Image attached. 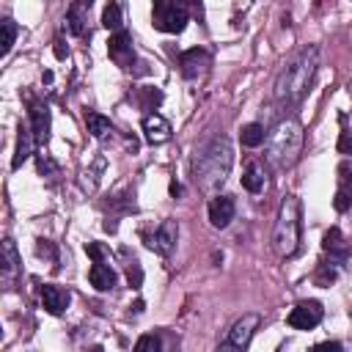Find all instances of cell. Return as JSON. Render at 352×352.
Listing matches in <instances>:
<instances>
[{
  "instance_id": "cell-1",
  "label": "cell",
  "mask_w": 352,
  "mask_h": 352,
  "mask_svg": "<svg viewBox=\"0 0 352 352\" xmlns=\"http://www.w3.org/2000/svg\"><path fill=\"white\" fill-rule=\"evenodd\" d=\"M316 66H319V50L316 47H305L300 50L289 63L286 69L278 74V82H275V99L278 102H286V104H294L300 102L314 77H316Z\"/></svg>"
},
{
  "instance_id": "cell-2",
  "label": "cell",
  "mask_w": 352,
  "mask_h": 352,
  "mask_svg": "<svg viewBox=\"0 0 352 352\" xmlns=\"http://www.w3.org/2000/svg\"><path fill=\"white\" fill-rule=\"evenodd\" d=\"M231 162H234V151H231L228 138H223V135L212 138L204 148H198V154L192 160V176L204 190H212L226 182Z\"/></svg>"
},
{
  "instance_id": "cell-3",
  "label": "cell",
  "mask_w": 352,
  "mask_h": 352,
  "mask_svg": "<svg viewBox=\"0 0 352 352\" xmlns=\"http://www.w3.org/2000/svg\"><path fill=\"white\" fill-rule=\"evenodd\" d=\"M267 162L278 170L292 168L302 151V124L297 118H283L267 132Z\"/></svg>"
},
{
  "instance_id": "cell-4",
  "label": "cell",
  "mask_w": 352,
  "mask_h": 352,
  "mask_svg": "<svg viewBox=\"0 0 352 352\" xmlns=\"http://www.w3.org/2000/svg\"><path fill=\"white\" fill-rule=\"evenodd\" d=\"M300 228H302V220H300V201L297 195H286L280 201V209H278V220H275V231H272V245H275V253L289 258L297 253L300 248Z\"/></svg>"
},
{
  "instance_id": "cell-5",
  "label": "cell",
  "mask_w": 352,
  "mask_h": 352,
  "mask_svg": "<svg viewBox=\"0 0 352 352\" xmlns=\"http://www.w3.org/2000/svg\"><path fill=\"white\" fill-rule=\"evenodd\" d=\"M151 25L162 33H182L187 28V8L173 0H157L151 8Z\"/></svg>"
},
{
  "instance_id": "cell-6",
  "label": "cell",
  "mask_w": 352,
  "mask_h": 352,
  "mask_svg": "<svg viewBox=\"0 0 352 352\" xmlns=\"http://www.w3.org/2000/svg\"><path fill=\"white\" fill-rule=\"evenodd\" d=\"M324 311H322V302L316 300H302L297 302L292 311H289V327L294 330H314L319 322H322Z\"/></svg>"
},
{
  "instance_id": "cell-7",
  "label": "cell",
  "mask_w": 352,
  "mask_h": 352,
  "mask_svg": "<svg viewBox=\"0 0 352 352\" xmlns=\"http://www.w3.org/2000/svg\"><path fill=\"white\" fill-rule=\"evenodd\" d=\"M176 236H179L176 220H162L160 228H157L151 236H146V245H148L154 253H160V256L168 258V256L173 253V248H176Z\"/></svg>"
},
{
  "instance_id": "cell-8",
  "label": "cell",
  "mask_w": 352,
  "mask_h": 352,
  "mask_svg": "<svg viewBox=\"0 0 352 352\" xmlns=\"http://www.w3.org/2000/svg\"><path fill=\"white\" fill-rule=\"evenodd\" d=\"M107 55H110V60H113L116 66L129 69L132 60H135V50H132L129 33H124V30H121V33H113L110 41H107Z\"/></svg>"
},
{
  "instance_id": "cell-9",
  "label": "cell",
  "mask_w": 352,
  "mask_h": 352,
  "mask_svg": "<svg viewBox=\"0 0 352 352\" xmlns=\"http://www.w3.org/2000/svg\"><path fill=\"white\" fill-rule=\"evenodd\" d=\"M209 63H212V58H209V52L201 50V47H192V50L182 52V58H179L182 74L190 77V80H192V77H201V74L209 69Z\"/></svg>"
},
{
  "instance_id": "cell-10",
  "label": "cell",
  "mask_w": 352,
  "mask_h": 352,
  "mask_svg": "<svg viewBox=\"0 0 352 352\" xmlns=\"http://www.w3.org/2000/svg\"><path fill=\"white\" fill-rule=\"evenodd\" d=\"M236 214V204L231 195H217L209 201V223L214 228H226Z\"/></svg>"
},
{
  "instance_id": "cell-11",
  "label": "cell",
  "mask_w": 352,
  "mask_h": 352,
  "mask_svg": "<svg viewBox=\"0 0 352 352\" xmlns=\"http://www.w3.org/2000/svg\"><path fill=\"white\" fill-rule=\"evenodd\" d=\"M143 135L151 146H162L170 140V124L160 113H148V116H143Z\"/></svg>"
},
{
  "instance_id": "cell-12",
  "label": "cell",
  "mask_w": 352,
  "mask_h": 352,
  "mask_svg": "<svg viewBox=\"0 0 352 352\" xmlns=\"http://www.w3.org/2000/svg\"><path fill=\"white\" fill-rule=\"evenodd\" d=\"M256 327H258V314H245L242 319H236V322H234V327H231V333H228V338H226V341H231L234 346L245 349V346L250 344V338H253Z\"/></svg>"
},
{
  "instance_id": "cell-13",
  "label": "cell",
  "mask_w": 352,
  "mask_h": 352,
  "mask_svg": "<svg viewBox=\"0 0 352 352\" xmlns=\"http://www.w3.org/2000/svg\"><path fill=\"white\" fill-rule=\"evenodd\" d=\"M69 302H72V294L66 292V289H60V286H52V283H44L41 286V305L50 311V314H63L66 308H69Z\"/></svg>"
},
{
  "instance_id": "cell-14",
  "label": "cell",
  "mask_w": 352,
  "mask_h": 352,
  "mask_svg": "<svg viewBox=\"0 0 352 352\" xmlns=\"http://www.w3.org/2000/svg\"><path fill=\"white\" fill-rule=\"evenodd\" d=\"M28 116H30V129H33L36 143H47V138H50V107L44 102H33Z\"/></svg>"
},
{
  "instance_id": "cell-15",
  "label": "cell",
  "mask_w": 352,
  "mask_h": 352,
  "mask_svg": "<svg viewBox=\"0 0 352 352\" xmlns=\"http://www.w3.org/2000/svg\"><path fill=\"white\" fill-rule=\"evenodd\" d=\"M322 248H324V253H330V256L338 258V261H344V258L352 256V242L344 239L341 228H330V231L324 234V239H322Z\"/></svg>"
},
{
  "instance_id": "cell-16",
  "label": "cell",
  "mask_w": 352,
  "mask_h": 352,
  "mask_svg": "<svg viewBox=\"0 0 352 352\" xmlns=\"http://www.w3.org/2000/svg\"><path fill=\"white\" fill-rule=\"evenodd\" d=\"M88 8L91 3H72L66 11V30L72 36H82L85 33V19H88Z\"/></svg>"
},
{
  "instance_id": "cell-17",
  "label": "cell",
  "mask_w": 352,
  "mask_h": 352,
  "mask_svg": "<svg viewBox=\"0 0 352 352\" xmlns=\"http://www.w3.org/2000/svg\"><path fill=\"white\" fill-rule=\"evenodd\" d=\"M88 280H91V286H94L96 292H107V289L116 286V272H113V267H107V264H91Z\"/></svg>"
},
{
  "instance_id": "cell-18",
  "label": "cell",
  "mask_w": 352,
  "mask_h": 352,
  "mask_svg": "<svg viewBox=\"0 0 352 352\" xmlns=\"http://www.w3.org/2000/svg\"><path fill=\"white\" fill-rule=\"evenodd\" d=\"M33 129H30V124H25V126H19V140H16V154H14V160H11V168H19L30 154H33Z\"/></svg>"
},
{
  "instance_id": "cell-19",
  "label": "cell",
  "mask_w": 352,
  "mask_h": 352,
  "mask_svg": "<svg viewBox=\"0 0 352 352\" xmlns=\"http://www.w3.org/2000/svg\"><path fill=\"white\" fill-rule=\"evenodd\" d=\"M239 140H242V146H248V148H256V146H261L264 140H267V129L261 126V124H245L242 129H239Z\"/></svg>"
},
{
  "instance_id": "cell-20",
  "label": "cell",
  "mask_w": 352,
  "mask_h": 352,
  "mask_svg": "<svg viewBox=\"0 0 352 352\" xmlns=\"http://www.w3.org/2000/svg\"><path fill=\"white\" fill-rule=\"evenodd\" d=\"M242 187L248 192H261L264 190V170H261L258 162H250L248 165V170L242 173Z\"/></svg>"
},
{
  "instance_id": "cell-21",
  "label": "cell",
  "mask_w": 352,
  "mask_h": 352,
  "mask_svg": "<svg viewBox=\"0 0 352 352\" xmlns=\"http://www.w3.org/2000/svg\"><path fill=\"white\" fill-rule=\"evenodd\" d=\"M19 270V256H16V248L11 239H3V275L6 280H11V275Z\"/></svg>"
},
{
  "instance_id": "cell-22",
  "label": "cell",
  "mask_w": 352,
  "mask_h": 352,
  "mask_svg": "<svg viewBox=\"0 0 352 352\" xmlns=\"http://www.w3.org/2000/svg\"><path fill=\"white\" fill-rule=\"evenodd\" d=\"M102 25H104L107 30H113V33H121L124 19H121V6H118V3H107V6H104V11H102Z\"/></svg>"
},
{
  "instance_id": "cell-23",
  "label": "cell",
  "mask_w": 352,
  "mask_h": 352,
  "mask_svg": "<svg viewBox=\"0 0 352 352\" xmlns=\"http://www.w3.org/2000/svg\"><path fill=\"white\" fill-rule=\"evenodd\" d=\"M16 38V25L14 19H0V55H8Z\"/></svg>"
},
{
  "instance_id": "cell-24",
  "label": "cell",
  "mask_w": 352,
  "mask_h": 352,
  "mask_svg": "<svg viewBox=\"0 0 352 352\" xmlns=\"http://www.w3.org/2000/svg\"><path fill=\"white\" fill-rule=\"evenodd\" d=\"M85 126L94 138H104L110 132V118H104L102 113H88L85 116Z\"/></svg>"
},
{
  "instance_id": "cell-25",
  "label": "cell",
  "mask_w": 352,
  "mask_h": 352,
  "mask_svg": "<svg viewBox=\"0 0 352 352\" xmlns=\"http://www.w3.org/2000/svg\"><path fill=\"white\" fill-rule=\"evenodd\" d=\"M338 154H352V129L344 124L341 116V135H338Z\"/></svg>"
},
{
  "instance_id": "cell-26",
  "label": "cell",
  "mask_w": 352,
  "mask_h": 352,
  "mask_svg": "<svg viewBox=\"0 0 352 352\" xmlns=\"http://www.w3.org/2000/svg\"><path fill=\"white\" fill-rule=\"evenodd\" d=\"M85 253L94 258V264H104V258L110 256V250H107L104 245H99V242H88V245H85Z\"/></svg>"
},
{
  "instance_id": "cell-27",
  "label": "cell",
  "mask_w": 352,
  "mask_h": 352,
  "mask_svg": "<svg viewBox=\"0 0 352 352\" xmlns=\"http://www.w3.org/2000/svg\"><path fill=\"white\" fill-rule=\"evenodd\" d=\"M333 204H336V209H338V212H346V209L352 206V187H349V184H344V187L336 192V201H333Z\"/></svg>"
},
{
  "instance_id": "cell-28",
  "label": "cell",
  "mask_w": 352,
  "mask_h": 352,
  "mask_svg": "<svg viewBox=\"0 0 352 352\" xmlns=\"http://www.w3.org/2000/svg\"><path fill=\"white\" fill-rule=\"evenodd\" d=\"M126 280H129L132 289H140V283H143V270H140V264H138L135 258H132L129 267H126Z\"/></svg>"
},
{
  "instance_id": "cell-29",
  "label": "cell",
  "mask_w": 352,
  "mask_h": 352,
  "mask_svg": "<svg viewBox=\"0 0 352 352\" xmlns=\"http://www.w3.org/2000/svg\"><path fill=\"white\" fill-rule=\"evenodd\" d=\"M135 352H160V338L157 336H140L135 344Z\"/></svg>"
},
{
  "instance_id": "cell-30",
  "label": "cell",
  "mask_w": 352,
  "mask_h": 352,
  "mask_svg": "<svg viewBox=\"0 0 352 352\" xmlns=\"http://www.w3.org/2000/svg\"><path fill=\"white\" fill-rule=\"evenodd\" d=\"M333 280H336V270H333L330 264H322L319 272H316V283H319V286H330Z\"/></svg>"
},
{
  "instance_id": "cell-31",
  "label": "cell",
  "mask_w": 352,
  "mask_h": 352,
  "mask_svg": "<svg viewBox=\"0 0 352 352\" xmlns=\"http://www.w3.org/2000/svg\"><path fill=\"white\" fill-rule=\"evenodd\" d=\"M36 162H38V173H55L58 168H55V162L47 157V154H38L36 157Z\"/></svg>"
},
{
  "instance_id": "cell-32",
  "label": "cell",
  "mask_w": 352,
  "mask_h": 352,
  "mask_svg": "<svg viewBox=\"0 0 352 352\" xmlns=\"http://www.w3.org/2000/svg\"><path fill=\"white\" fill-rule=\"evenodd\" d=\"M311 352H344V346L338 341H322V344L311 346Z\"/></svg>"
},
{
  "instance_id": "cell-33",
  "label": "cell",
  "mask_w": 352,
  "mask_h": 352,
  "mask_svg": "<svg viewBox=\"0 0 352 352\" xmlns=\"http://www.w3.org/2000/svg\"><path fill=\"white\" fill-rule=\"evenodd\" d=\"M338 173H341V182L349 184V182H352V162H344V165L338 168Z\"/></svg>"
},
{
  "instance_id": "cell-34",
  "label": "cell",
  "mask_w": 352,
  "mask_h": 352,
  "mask_svg": "<svg viewBox=\"0 0 352 352\" xmlns=\"http://www.w3.org/2000/svg\"><path fill=\"white\" fill-rule=\"evenodd\" d=\"M38 256H52L55 258V250H52V245L47 239H38Z\"/></svg>"
},
{
  "instance_id": "cell-35",
  "label": "cell",
  "mask_w": 352,
  "mask_h": 352,
  "mask_svg": "<svg viewBox=\"0 0 352 352\" xmlns=\"http://www.w3.org/2000/svg\"><path fill=\"white\" fill-rule=\"evenodd\" d=\"M214 352H245V349H239V346H234L231 341H226V344H220Z\"/></svg>"
},
{
  "instance_id": "cell-36",
  "label": "cell",
  "mask_w": 352,
  "mask_h": 352,
  "mask_svg": "<svg viewBox=\"0 0 352 352\" xmlns=\"http://www.w3.org/2000/svg\"><path fill=\"white\" fill-rule=\"evenodd\" d=\"M55 55H58V58H66V50H63V41H60V38L55 41Z\"/></svg>"
},
{
  "instance_id": "cell-37",
  "label": "cell",
  "mask_w": 352,
  "mask_h": 352,
  "mask_svg": "<svg viewBox=\"0 0 352 352\" xmlns=\"http://www.w3.org/2000/svg\"><path fill=\"white\" fill-rule=\"evenodd\" d=\"M179 192H182V187L173 182V184H170V195H179Z\"/></svg>"
},
{
  "instance_id": "cell-38",
  "label": "cell",
  "mask_w": 352,
  "mask_h": 352,
  "mask_svg": "<svg viewBox=\"0 0 352 352\" xmlns=\"http://www.w3.org/2000/svg\"><path fill=\"white\" fill-rule=\"evenodd\" d=\"M91 352H102V349H99V346H96V349H91Z\"/></svg>"
}]
</instances>
